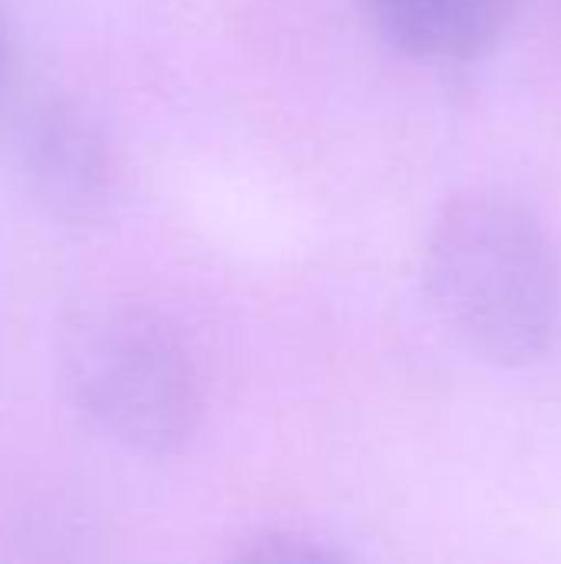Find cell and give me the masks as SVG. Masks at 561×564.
<instances>
[{
  "mask_svg": "<svg viewBox=\"0 0 561 564\" xmlns=\"http://www.w3.org/2000/svg\"><path fill=\"white\" fill-rule=\"evenodd\" d=\"M423 281L443 324L486 360L529 364L555 337L561 281L552 238L503 192H463L436 212Z\"/></svg>",
  "mask_w": 561,
  "mask_h": 564,
  "instance_id": "6da1fadb",
  "label": "cell"
},
{
  "mask_svg": "<svg viewBox=\"0 0 561 564\" xmlns=\"http://www.w3.org/2000/svg\"><path fill=\"white\" fill-rule=\"evenodd\" d=\"M60 377L73 406L116 446L179 453L202 423V380L182 334L152 307H83L60 337Z\"/></svg>",
  "mask_w": 561,
  "mask_h": 564,
  "instance_id": "7a4b0ae2",
  "label": "cell"
},
{
  "mask_svg": "<svg viewBox=\"0 0 561 564\" xmlns=\"http://www.w3.org/2000/svg\"><path fill=\"white\" fill-rule=\"evenodd\" d=\"M20 165L33 198L63 221L96 218L116 188L106 135L86 112L56 99L20 122Z\"/></svg>",
  "mask_w": 561,
  "mask_h": 564,
  "instance_id": "3957f363",
  "label": "cell"
},
{
  "mask_svg": "<svg viewBox=\"0 0 561 564\" xmlns=\"http://www.w3.org/2000/svg\"><path fill=\"white\" fill-rule=\"evenodd\" d=\"M370 23L403 53L463 63L499 43L519 0H360Z\"/></svg>",
  "mask_w": 561,
  "mask_h": 564,
  "instance_id": "277c9868",
  "label": "cell"
},
{
  "mask_svg": "<svg viewBox=\"0 0 561 564\" xmlns=\"http://www.w3.org/2000/svg\"><path fill=\"white\" fill-rule=\"evenodd\" d=\"M225 564H347L334 549L311 542L304 535H271L241 552Z\"/></svg>",
  "mask_w": 561,
  "mask_h": 564,
  "instance_id": "5b68a950",
  "label": "cell"
}]
</instances>
